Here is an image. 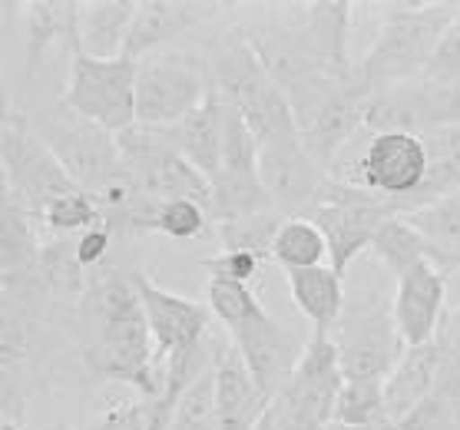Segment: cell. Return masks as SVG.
<instances>
[{
    "label": "cell",
    "instance_id": "f546056e",
    "mask_svg": "<svg viewBox=\"0 0 460 430\" xmlns=\"http://www.w3.org/2000/svg\"><path fill=\"white\" fill-rule=\"evenodd\" d=\"M387 420L385 381H345L335 404V427H371Z\"/></svg>",
    "mask_w": 460,
    "mask_h": 430
},
{
    "label": "cell",
    "instance_id": "4316f807",
    "mask_svg": "<svg viewBox=\"0 0 460 430\" xmlns=\"http://www.w3.org/2000/svg\"><path fill=\"white\" fill-rule=\"evenodd\" d=\"M371 255L387 275H394V282L401 275H408L414 265L430 259L428 241L420 239V232L404 215H391V219L381 222V229L375 232V241H371Z\"/></svg>",
    "mask_w": 460,
    "mask_h": 430
},
{
    "label": "cell",
    "instance_id": "ffe728a7",
    "mask_svg": "<svg viewBox=\"0 0 460 430\" xmlns=\"http://www.w3.org/2000/svg\"><path fill=\"white\" fill-rule=\"evenodd\" d=\"M163 136L179 149V156L199 176L212 179L222 169V146H226V103L219 96L209 93L199 110H192L176 127L163 129Z\"/></svg>",
    "mask_w": 460,
    "mask_h": 430
},
{
    "label": "cell",
    "instance_id": "603a6c76",
    "mask_svg": "<svg viewBox=\"0 0 460 430\" xmlns=\"http://www.w3.org/2000/svg\"><path fill=\"white\" fill-rule=\"evenodd\" d=\"M438 371H440V347L438 338L420 347H408L398 367L387 374L385 381V400H387V417L404 420L420 400L430 398L438 388Z\"/></svg>",
    "mask_w": 460,
    "mask_h": 430
},
{
    "label": "cell",
    "instance_id": "30bf717a",
    "mask_svg": "<svg viewBox=\"0 0 460 430\" xmlns=\"http://www.w3.org/2000/svg\"><path fill=\"white\" fill-rule=\"evenodd\" d=\"M345 388L341 357L332 335H312L295 374L272 400L269 420L275 430H328L335 424L338 394Z\"/></svg>",
    "mask_w": 460,
    "mask_h": 430
},
{
    "label": "cell",
    "instance_id": "d6a6232c",
    "mask_svg": "<svg viewBox=\"0 0 460 430\" xmlns=\"http://www.w3.org/2000/svg\"><path fill=\"white\" fill-rule=\"evenodd\" d=\"M440 347V371H438V394L447 400H460V304L450 308L438 331Z\"/></svg>",
    "mask_w": 460,
    "mask_h": 430
},
{
    "label": "cell",
    "instance_id": "7a4b0ae2",
    "mask_svg": "<svg viewBox=\"0 0 460 430\" xmlns=\"http://www.w3.org/2000/svg\"><path fill=\"white\" fill-rule=\"evenodd\" d=\"M199 60L209 76V90L249 123L259 146L298 136L292 103L255 57L242 23L222 31V37L209 43V50L202 53Z\"/></svg>",
    "mask_w": 460,
    "mask_h": 430
},
{
    "label": "cell",
    "instance_id": "e575fe53",
    "mask_svg": "<svg viewBox=\"0 0 460 430\" xmlns=\"http://www.w3.org/2000/svg\"><path fill=\"white\" fill-rule=\"evenodd\" d=\"M261 265H265V259H259V255L226 252V249H222L216 259L206 262V272H209V278H229V282L252 285V278L261 272Z\"/></svg>",
    "mask_w": 460,
    "mask_h": 430
},
{
    "label": "cell",
    "instance_id": "ba28073f",
    "mask_svg": "<svg viewBox=\"0 0 460 430\" xmlns=\"http://www.w3.org/2000/svg\"><path fill=\"white\" fill-rule=\"evenodd\" d=\"M0 162H4V196L33 212L37 219L50 202L80 192L70 172L60 166L50 146L37 136L31 116L7 106L0 123Z\"/></svg>",
    "mask_w": 460,
    "mask_h": 430
},
{
    "label": "cell",
    "instance_id": "e0dca14e",
    "mask_svg": "<svg viewBox=\"0 0 460 430\" xmlns=\"http://www.w3.org/2000/svg\"><path fill=\"white\" fill-rule=\"evenodd\" d=\"M229 11L232 4H219V0H139L123 57L143 60L149 53L166 50L172 40L186 37L196 27L219 21L222 13Z\"/></svg>",
    "mask_w": 460,
    "mask_h": 430
},
{
    "label": "cell",
    "instance_id": "8d00e7d4",
    "mask_svg": "<svg viewBox=\"0 0 460 430\" xmlns=\"http://www.w3.org/2000/svg\"><path fill=\"white\" fill-rule=\"evenodd\" d=\"M328 430H401L398 427V420H377V424H371V427H335V424H332V427Z\"/></svg>",
    "mask_w": 460,
    "mask_h": 430
},
{
    "label": "cell",
    "instance_id": "f1b7e54d",
    "mask_svg": "<svg viewBox=\"0 0 460 430\" xmlns=\"http://www.w3.org/2000/svg\"><path fill=\"white\" fill-rule=\"evenodd\" d=\"M285 215L279 209H269L261 215H252V219L242 222H229V225H216L219 232V241L226 252H252L272 262V241L282 229Z\"/></svg>",
    "mask_w": 460,
    "mask_h": 430
},
{
    "label": "cell",
    "instance_id": "4dcf8cb0",
    "mask_svg": "<svg viewBox=\"0 0 460 430\" xmlns=\"http://www.w3.org/2000/svg\"><path fill=\"white\" fill-rule=\"evenodd\" d=\"M169 430H219L216 414V364L202 374L176 404V414L169 420Z\"/></svg>",
    "mask_w": 460,
    "mask_h": 430
},
{
    "label": "cell",
    "instance_id": "7c38bea8",
    "mask_svg": "<svg viewBox=\"0 0 460 430\" xmlns=\"http://www.w3.org/2000/svg\"><path fill=\"white\" fill-rule=\"evenodd\" d=\"M391 215L394 212L387 209L385 199H377L365 189H355V186H345L332 176L324 182L322 196L314 199V206L305 212V219H312L322 229L324 241H328V265L341 278L355 268L361 255L371 252L375 232Z\"/></svg>",
    "mask_w": 460,
    "mask_h": 430
},
{
    "label": "cell",
    "instance_id": "484cf974",
    "mask_svg": "<svg viewBox=\"0 0 460 430\" xmlns=\"http://www.w3.org/2000/svg\"><path fill=\"white\" fill-rule=\"evenodd\" d=\"M404 219L420 232L428 241V255L438 268H460V189L438 199L434 206H424L418 212H408Z\"/></svg>",
    "mask_w": 460,
    "mask_h": 430
},
{
    "label": "cell",
    "instance_id": "7402d4cb",
    "mask_svg": "<svg viewBox=\"0 0 460 430\" xmlns=\"http://www.w3.org/2000/svg\"><path fill=\"white\" fill-rule=\"evenodd\" d=\"M285 282H288L295 308L312 325V335H332L348 302L341 275L332 265H318V268H302V272H285Z\"/></svg>",
    "mask_w": 460,
    "mask_h": 430
},
{
    "label": "cell",
    "instance_id": "1f68e13d",
    "mask_svg": "<svg viewBox=\"0 0 460 430\" xmlns=\"http://www.w3.org/2000/svg\"><path fill=\"white\" fill-rule=\"evenodd\" d=\"M153 232L159 235H169V239H202L212 232L209 209L196 199H172V202H159L156 219H153Z\"/></svg>",
    "mask_w": 460,
    "mask_h": 430
},
{
    "label": "cell",
    "instance_id": "5bb4252c",
    "mask_svg": "<svg viewBox=\"0 0 460 430\" xmlns=\"http://www.w3.org/2000/svg\"><path fill=\"white\" fill-rule=\"evenodd\" d=\"M438 127H460V83H440L418 76L411 83L385 86L371 93L365 110V133H428Z\"/></svg>",
    "mask_w": 460,
    "mask_h": 430
},
{
    "label": "cell",
    "instance_id": "8992f818",
    "mask_svg": "<svg viewBox=\"0 0 460 430\" xmlns=\"http://www.w3.org/2000/svg\"><path fill=\"white\" fill-rule=\"evenodd\" d=\"M328 176L365 189L387 202V209L401 215L428 176V149L414 133H361L335 159Z\"/></svg>",
    "mask_w": 460,
    "mask_h": 430
},
{
    "label": "cell",
    "instance_id": "74e56055",
    "mask_svg": "<svg viewBox=\"0 0 460 430\" xmlns=\"http://www.w3.org/2000/svg\"><path fill=\"white\" fill-rule=\"evenodd\" d=\"M0 430H27V427H23L21 420H13V417H4V420H0Z\"/></svg>",
    "mask_w": 460,
    "mask_h": 430
},
{
    "label": "cell",
    "instance_id": "9c48e42d",
    "mask_svg": "<svg viewBox=\"0 0 460 430\" xmlns=\"http://www.w3.org/2000/svg\"><path fill=\"white\" fill-rule=\"evenodd\" d=\"M60 103L113 136L133 129L137 127V60L129 57L96 60L74 47Z\"/></svg>",
    "mask_w": 460,
    "mask_h": 430
},
{
    "label": "cell",
    "instance_id": "2e32d148",
    "mask_svg": "<svg viewBox=\"0 0 460 430\" xmlns=\"http://www.w3.org/2000/svg\"><path fill=\"white\" fill-rule=\"evenodd\" d=\"M259 176L269 199L285 219L305 215L328 182V169L305 149L298 136L259 146Z\"/></svg>",
    "mask_w": 460,
    "mask_h": 430
},
{
    "label": "cell",
    "instance_id": "9a60e30c",
    "mask_svg": "<svg viewBox=\"0 0 460 430\" xmlns=\"http://www.w3.org/2000/svg\"><path fill=\"white\" fill-rule=\"evenodd\" d=\"M133 285L139 292V302H143V312H146L149 321V335H153V347H156V364L166 367L169 357L182 355L189 347L209 341V304H199L192 298H182V294L169 292V288H159L146 272L133 268L129 272Z\"/></svg>",
    "mask_w": 460,
    "mask_h": 430
},
{
    "label": "cell",
    "instance_id": "ac0fdd59",
    "mask_svg": "<svg viewBox=\"0 0 460 430\" xmlns=\"http://www.w3.org/2000/svg\"><path fill=\"white\" fill-rule=\"evenodd\" d=\"M447 315V275L430 262L414 265L394 285V325L408 347L434 341Z\"/></svg>",
    "mask_w": 460,
    "mask_h": 430
},
{
    "label": "cell",
    "instance_id": "44dd1931",
    "mask_svg": "<svg viewBox=\"0 0 460 430\" xmlns=\"http://www.w3.org/2000/svg\"><path fill=\"white\" fill-rule=\"evenodd\" d=\"M80 7L76 0H27L23 11V74L37 76L43 57L53 43H66L70 50L80 40Z\"/></svg>",
    "mask_w": 460,
    "mask_h": 430
},
{
    "label": "cell",
    "instance_id": "277c9868",
    "mask_svg": "<svg viewBox=\"0 0 460 430\" xmlns=\"http://www.w3.org/2000/svg\"><path fill=\"white\" fill-rule=\"evenodd\" d=\"M377 11H381L377 37L355 64V80L367 93L411 83L428 74L444 33L460 13V4L391 0V4H381Z\"/></svg>",
    "mask_w": 460,
    "mask_h": 430
},
{
    "label": "cell",
    "instance_id": "8fae6325",
    "mask_svg": "<svg viewBox=\"0 0 460 430\" xmlns=\"http://www.w3.org/2000/svg\"><path fill=\"white\" fill-rule=\"evenodd\" d=\"M202 60L182 50H159L137 60V127L169 129L209 96Z\"/></svg>",
    "mask_w": 460,
    "mask_h": 430
},
{
    "label": "cell",
    "instance_id": "5b68a950",
    "mask_svg": "<svg viewBox=\"0 0 460 430\" xmlns=\"http://www.w3.org/2000/svg\"><path fill=\"white\" fill-rule=\"evenodd\" d=\"M31 127L50 146L53 156L60 159V166L70 172L76 186L93 196L100 212L116 209L133 196L113 133L76 116L63 103L31 113Z\"/></svg>",
    "mask_w": 460,
    "mask_h": 430
},
{
    "label": "cell",
    "instance_id": "d4e9b609",
    "mask_svg": "<svg viewBox=\"0 0 460 430\" xmlns=\"http://www.w3.org/2000/svg\"><path fill=\"white\" fill-rule=\"evenodd\" d=\"M40 219L4 196L0 206V275L4 282L27 278L37 272V259L43 252Z\"/></svg>",
    "mask_w": 460,
    "mask_h": 430
},
{
    "label": "cell",
    "instance_id": "836d02e7",
    "mask_svg": "<svg viewBox=\"0 0 460 430\" xmlns=\"http://www.w3.org/2000/svg\"><path fill=\"white\" fill-rule=\"evenodd\" d=\"M428 80H440V83H460V13L447 27L444 40H440L438 53L428 66Z\"/></svg>",
    "mask_w": 460,
    "mask_h": 430
},
{
    "label": "cell",
    "instance_id": "d590c367",
    "mask_svg": "<svg viewBox=\"0 0 460 430\" xmlns=\"http://www.w3.org/2000/svg\"><path fill=\"white\" fill-rule=\"evenodd\" d=\"M110 245H113V232L106 229V225H96V229L84 232L76 239V259H80L84 268H96V265H103Z\"/></svg>",
    "mask_w": 460,
    "mask_h": 430
},
{
    "label": "cell",
    "instance_id": "83f0119b",
    "mask_svg": "<svg viewBox=\"0 0 460 430\" xmlns=\"http://www.w3.org/2000/svg\"><path fill=\"white\" fill-rule=\"evenodd\" d=\"M272 262L282 272H302V268L324 265L328 262V241H324L322 229L305 215L285 219L272 241Z\"/></svg>",
    "mask_w": 460,
    "mask_h": 430
},
{
    "label": "cell",
    "instance_id": "d6986e66",
    "mask_svg": "<svg viewBox=\"0 0 460 430\" xmlns=\"http://www.w3.org/2000/svg\"><path fill=\"white\" fill-rule=\"evenodd\" d=\"M272 400L255 384L249 364L232 341L216 345V414L219 430H259Z\"/></svg>",
    "mask_w": 460,
    "mask_h": 430
},
{
    "label": "cell",
    "instance_id": "cb8c5ba5",
    "mask_svg": "<svg viewBox=\"0 0 460 430\" xmlns=\"http://www.w3.org/2000/svg\"><path fill=\"white\" fill-rule=\"evenodd\" d=\"M139 0H90L80 7L76 47L96 60H116L126 53L129 27L137 21Z\"/></svg>",
    "mask_w": 460,
    "mask_h": 430
},
{
    "label": "cell",
    "instance_id": "52a82bcc",
    "mask_svg": "<svg viewBox=\"0 0 460 430\" xmlns=\"http://www.w3.org/2000/svg\"><path fill=\"white\" fill-rule=\"evenodd\" d=\"M332 341L341 357L345 381H387L408 345L398 335L394 294L387 298L385 282L371 278L348 292L345 312L332 331Z\"/></svg>",
    "mask_w": 460,
    "mask_h": 430
},
{
    "label": "cell",
    "instance_id": "3957f363",
    "mask_svg": "<svg viewBox=\"0 0 460 430\" xmlns=\"http://www.w3.org/2000/svg\"><path fill=\"white\" fill-rule=\"evenodd\" d=\"M209 312L216 315L242 361L249 364L252 378L265 391V398L275 400L295 374V367L305 355V341L295 338L292 328L275 321L261 308L252 285L229 282V278H209L206 288Z\"/></svg>",
    "mask_w": 460,
    "mask_h": 430
},
{
    "label": "cell",
    "instance_id": "4fadbf2b",
    "mask_svg": "<svg viewBox=\"0 0 460 430\" xmlns=\"http://www.w3.org/2000/svg\"><path fill=\"white\" fill-rule=\"evenodd\" d=\"M129 186L153 202L196 199L209 209V179L199 176L163 136V129L133 127L116 136Z\"/></svg>",
    "mask_w": 460,
    "mask_h": 430
},
{
    "label": "cell",
    "instance_id": "6da1fadb",
    "mask_svg": "<svg viewBox=\"0 0 460 430\" xmlns=\"http://www.w3.org/2000/svg\"><path fill=\"white\" fill-rule=\"evenodd\" d=\"M74 335L90 378L126 384L146 400L159 398L163 367L156 364L146 312L129 272L103 268L90 278V288L76 308Z\"/></svg>",
    "mask_w": 460,
    "mask_h": 430
}]
</instances>
